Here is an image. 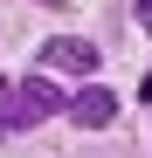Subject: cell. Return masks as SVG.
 I'll return each mask as SVG.
<instances>
[{
  "label": "cell",
  "instance_id": "cell-5",
  "mask_svg": "<svg viewBox=\"0 0 152 158\" xmlns=\"http://www.w3.org/2000/svg\"><path fill=\"white\" fill-rule=\"evenodd\" d=\"M42 7H69V0H42Z\"/></svg>",
  "mask_w": 152,
  "mask_h": 158
},
{
  "label": "cell",
  "instance_id": "cell-3",
  "mask_svg": "<svg viewBox=\"0 0 152 158\" xmlns=\"http://www.w3.org/2000/svg\"><path fill=\"white\" fill-rule=\"evenodd\" d=\"M69 117L83 124V131H104V124L118 117V96H111V89H83V96L69 103Z\"/></svg>",
  "mask_w": 152,
  "mask_h": 158
},
{
  "label": "cell",
  "instance_id": "cell-4",
  "mask_svg": "<svg viewBox=\"0 0 152 158\" xmlns=\"http://www.w3.org/2000/svg\"><path fill=\"white\" fill-rule=\"evenodd\" d=\"M138 14H145V21H152V0H138Z\"/></svg>",
  "mask_w": 152,
  "mask_h": 158
},
{
  "label": "cell",
  "instance_id": "cell-2",
  "mask_svg": "<svg viewBox=\"0 0 152 158\" xmlns=\"http://www.w3.org/2000/svg\"><path fill=\"white\" fill-rule=\"evenodd\" d=\"M42 69L90 76V69H97V41H83V35H56V41H42Z\"/></svg>",
  "mask_w": 152,
  "mask_h": 158
},
{
  "label": "cell",
  "instance_id": "cell-1",
  "mask_svg": "<svg viewBox=\"0 0 152 158\" xmlns=\"http://www.w3.org/2000/svg\"><path fill=\"white\" fill-rule=\"evenodd\" d=\"M56 110H62V96H56L48 76H28V83H7V76H0V138H7V131H28L42 117H56Z\"/></svg>",
  "mask_w": 152,
  "mask_h": 158
}]
</instances>
